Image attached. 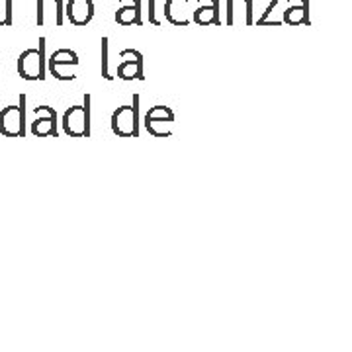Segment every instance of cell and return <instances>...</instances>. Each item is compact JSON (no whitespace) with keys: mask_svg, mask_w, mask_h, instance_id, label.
I'll return each mask as SVG.
<instances>
[{"mask_svg":"<svg viewBox=\"0 0 352 352\" xmlns=\"http://www.w3.org/2000/svg\"><path fill=\"white\" fill-rule=\"evenodd\" d=\"M90 94H85L82 106H71L63 113V131L71 138H90Z\"/></svg>","mask_w":352,"mask_h":352,"instance_id":"6da1fadb","label":"cell"},{"mask_svg":"<svg viewBox=\"0 0 352 352\" xmlns=\"http://www.w3.org/2000/svg\"><path fill=\"white\" fill-rule=\"evenodd\" d=\"M45 38H39L38 50H25L18 57V75L24 80L45 78Z\"/></svg>","mask_w":352,"mask_h":352,"instance_id":"7a4b0ae2","label":"cell"},{"mask_svg":"<svg viewBox=\"0 0 352 352\" xmlns=\"http://www.w3.org/2000/svg\"><path fill=\"white\" fill-rule=\"evenodd\" d=\"M112 131L118 138H139V94L131 106H120L112 113Z\"/></svg>","mask_w":352,"mask_h":352,"instance_id":"3957f363","label":"cell"},{"mask_svg":"<svg viewBox=\"0 0 352 352\" xmlns=\"http://www.w3.org/2000/svg\"><path fill=\"white\" fill-rule=\"evenodd\" d=\"M0 133L4 138L25 135V94H20L18 106H6L0 112Z\"/></svg>","mask_w":352,"mask_h":352,"instance_id":"277c9868","label":"cell"},{"mask_svg":"<svg viewBox=\"0 0 352 352\" xmlns=\"http://www.w3.org/2000/svg\"><path fill=\"white\" fill-rule=\"evenodd\" d=\"M175 124V112L168 106H153L145 113V129L153 138H170Z\"/></svg>","mask_w":352,"mask_h":352,"instance_id":"5b68a950","label":"cell"},{"mask_svg":"<svg viewBox=\"0 0 352 352\" xmlns=\"http://www.w3.org/2000/svg\"><path fill=\"white\" fill-rule=\"evenodd\" d=\"M78 67V55L73 50H57L53 51L50 59H47V69L50 75H53L57 80H73L75 71Z\"/></svg>","mask_w":352,"mask_h":352,"instance_id":"8992f818","label":"cell"},{"mask_svg":"<svg viewBox=\"0 0 352 352\" xmlns=\"http://www.w3.org/2000/svg\"><path fill=\"white\" fill-rule=\"evenodd\" d=\"M36 120L32 122V133L36 138H57V112L51 106H36Z\"/></svg>","mask_w":352,"mask_h":352,"instance_id":"52a82bcc","label":"cell"},{"mask_svg":"<svg viewBox=\"0 0 352 352\" xmlns=\"http://www.w3.org/2000/svg\"><path fill=\"white\" fill-rule=\"evenodd\" d=\"M124 59L118 65V78L122 80H143V55L135 50H124L120 53Z\"/></svg>","mask_w":352,"mask_h":352,"instance_id":"ba28073f","label":"cell"},{"mask_svg":"<svg viewBox=\"0 0 352 352\" xmlns=\"http://www.w3.org/2000/svg\"><path fill=\"white\" fill-rule=\"evenodd\" d=\"M67 20L73 25H87L94 18V2L92 0H69L67 2Z\"/></svg>","mask_w":352,"mask_h":352,"instance_id":"9c48e42d","label":"cell"},{"mask_svg":"<svg viewBox=\"0 0 352 352\" xmlns=\"http://www.w3.org/2000/svg\"><path fill=\"white\" fill-rule=\"evenodd\" d=\"M63 0H38L36 24L45 25L47 22H53L55 25H63Z\"/></svg>","mask_w":352,"mask_h":352,"instance_id":"30bf717a","label":"cell"},{"mask_svg":"<svg viewBox=\"0 0 352 352\" xmlns=\"http://www.w3.org/2000/svg\"><path fill=\"white\" fill-rule=\"evenodd\" d=\"M198 8L192 16V20L198 25H219V2L217 0H196Z\"/></svg>","mask_w":352,"mask_h":352,"instance_id":"8fae6325","label":"cell"},{"mask_svg":"<svg viewBox=\"0 0 352 352\" xmlns=\"http://www.w3.org/2000/svg\"><path fill=\"white\" fill-rule=\"evenodd\" d=\"M120 8L116 12V22L120 25H141V0H120Z\"/></svg>","mask_w":352,"mask_h":352,"instance_id":"7c38bea8","label":"cell"},{"mask_svg":"<svg viewBox=\"0 0 352 352\" xmlns=\"http://www.w3.org/2000/svg\"><path fill=\"white\" fill-rule=\"evenodd\" d=\"M190 0H166L164 2V18L173 25H188L192 22L188 14Z\"/></svg>","mask_w":352,"mask_h":352,"instance_id":"4fadbf2b","label":"cell"},{"mask_svg":"<svg viewBox=\"0 0 352 352\" xmlns=\"http://www.w3.org/2000/svg\"><path fill=\"white\" fill-rule=\"evenodd\" d=\"M241 8H237L235 0H227V24L235 25V18L241 14L243 24L252 25L254 24V16H252V0H239Z\"/></svg>","mask_w":352,"mask_h":352,"instance_id":"5bb4252c","label":"cell"},{"mask_svg":"<svg viewBox=\"0 0 352 352\" xmlns=\"http://www.w3.org/2000/svg\"><path fill=\"white\" fill-rule=\"evenodd\" d=\"M12 24V0H0V25Z\"/></svg>","mask_w":352,"mask_h":352,"instance_id":"9a60e30c","label":"cell"},{"mask_svg":"<svg viewBox=\"0 0 352 352\" xmlns=\"http://www.w3.org/2000/svg\"><path fill=\"white\" fill-rule=\"evenodd\" d=\"M108 38H102V76L106 80H112L113 75H110V69H108Z\"/></svg>","mask_w":352,"mask_h":352,"instance_id":"2e32d148","label":"cell"},{"mask_svg":"<svg viewBox=\"0 0 352 352\" xmlns=\"http://www.w3.org/2000/svg\"><path fill=\"white\" fill-rule=\"evenodd\" d=\"M155 0H149V22H151L153 25H159L161 22L157 20V16H155Z\"/></svg>","mask_w":352,"mask_h":352,"instance_id":"e0dca14e","label":"cell"}]
</instances>
